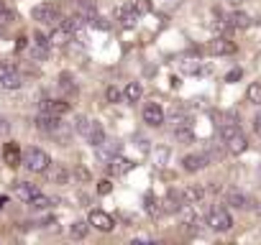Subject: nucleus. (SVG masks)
<instances>
[{
  "mask_svg": "<svg viewBox=\"0 0 261 245\" xmlns=\"http://www.w3.org/2000/svg\"><path fill=\"white\" fill-rule=\"evenodd\" d=\"M23 166L29 169V171H34V174H44V171H49V166H51V159H49V154L46 151H41V148H26L23 151Z\"/></svg>",
  "mask_w": 261,
  "mask_h": 245,
  "instance_id": "1",
  "label": "nucleus"
},
{
  "mask_svg": "<svg viewBox=\"0 0 261 245\" xmlns=\"http://www.w3.org/2000/svg\"><path fill=\"white\" fill-rule=\"evenodd\" d=\"M31 18L39 21V23H44V26H59L62 11H59V6H54V3H39V6L31 11Z\"/></svg>",
  "mask_w": 261,
  "mask_h": 245,
  "instance_id": "2",
  "label": "nucleus"
},
{
  "mask_svg": "<svg viewBox=\"0 0 261 245\" xmlns=\"http://www.w3.org/2000/svg\"><path fill=\"white\" fill-rule=\"evenodd\" d=\"M207 225L215 232H228L233 227V217H230V212L225 207H213L210 215H207Z\"/></svg>",
  "mask_w": 261,
  "mask_h": 245,
  "instance_id": "3",
  "label": "nucleus"
},
{
  "mask_svg": "<svg viewBox=\"0 0 261 245\" xmlns=\"http://www.w3.org/2000/svg\"><path fill=\"white\" fill-rule=\"evenodd\" d=\"M207 54L213 56H228V54H236V44L225 36H215L213 41H207Z\"/></svg>",
  "mask_w": 261,
  "mask_h": 245,
  "instance_id": "4",
  "label": "nucleus"
},
{
  "mask_svg": "<svg viewBox=\"0 0 261 245\" xmlns=\"http://www.w3.org/2000/svg\"><path fill=\"white\" fill-rule=\"evenodd\" d=\"M87 222H90L95 230H100V232H110V230L115 227V220H113L108 212H102V209H92L90 217H87Z\"/></svg>",
  "mask_w": 261,
  "mask_h": 245,
  "instance_id": "5",
  "label": "nucleus"
},
{
  "mask_svg": "<svg viewBox=\"0 0 261 245\" xmlns=\"http://www.w3.org/2000/svg\"><path fill=\"white\" fill-rule=\"evenodd\" d=\"M3 161H6L11 169H16V166L23 164V151H21V146H18L16 141H8V143L3 146Z\"/></svg>",
  "mask_w": 261,
  "mask_h": 245,
  "instance_id": "6",
  "label": "nucleus"
},
{
  "mask_svg": "<svg viewBox=\"0 0 261 245\" xmlns=\"http://www.w3.org/2000/svg\"><path fill=\"white\" fill-rule=\"evenodd\" d=\"M144 122H146V126H151V128L164 126V110H162V105L149 102V105L144 107Z\"/></svg>",
  "mask_w": 261,
  "mask_h": 245,
  "instance_id": "7",
  "label": "nucleus"
},
{
  "mask_svg": "<svg viewBox=\"0 0 261 245\" xmlns=\"http://www.w3.org/2000/svg\"><path fill=\"white\" fill-rule=\"evenodd\" d=\"M115 21H118L123 28H134L136 21H139V13L134 11V6H130V3H125V6H120V8L115 11Z\"/></svg>",
  "mask_w": 261,
  "mask_h": 245,
  "instance_id": "8",
  "label": "nucleus"
},
{
  "mask_svg": "<svg viewBox=\"0 0 261 245\" xmlns=\"http://www.w3.org/2000/svg\"><path fill=\"white\" fill-rule=\"evenodd\" d=\"M207 164H210V156H207V154H187V156L182 159V166H185V171H190V174L205 169Z\"/></svg>",
  "mask_w": 261,
  "mask_h": 245,
  "instance_id": "9",
  "label": "nucleus"
},
{
  "mask_svg": "<svg viewBox=\"0 0 261 245\" xmlns=\"http://www.w3.org/2000/svg\"><path fill=\"white\" fill-rule=\"evenodd\" d=\"M223 143H225L228 154H233V156H241V154L248 148V141H246V136H243L241 131H236V133H233L230 138H225Z\"/></svg>",
  "mask_w": 261,
  "mask_h": 245,
  "instance_id": "10",
  "label": "nucleus"
},
{
  "mask_svg": "<svg viewBox=\"0 0 261 245\" xmlns=\"http://www.w3.org/2000/svg\"><path fill=\"white\" fill-rule=\"evenodd\" d=\"M225 204L233 207V209H246V207H251V197H246L241 189H228L225 192Z\"/></svg>",
  "mask_w": 261,
  "mask_h": 245,
  "instance_id": "11",
  "label": "nucleus"
},
{
  "mask_svg": "<svg viewBox=\"0 0 261 245\" xmlns=\"http://www.w3.org/2000/svg\"><path fill=\"white\" fill-rule=\"evenodd\" d=\"M36 128L39 131H44V133H57L59 131V117L57 115H51V112H41L39 117H36Z\"/></svg>",
  "mask_w": 261,
  "mask_h": 245,
  "instance_id": "12",
  "label": "nucleus"
},
{
  "mask_svg": "<svg viewBox=\"0 0 261 245\" xmlns=\"http://www.w3.org/2000/svg\"><path fill=\"white\" fill-rule=\"evenodd\" d=\"M82 23H85V18L77 13V16H69V18H62L59 21V28L67 34V36H72V34H77L80 28H82Z\"/></svg>",
  "mask_w": 261,
  "mask_h": 245,
  "instance_id": "13",
  "label": "nucleus"
},
{
  "mask_svg": "<svg viewBox=\"0 0 261 245\" xmlns=\"http://www.w3.org/2000/svg\"><path fill=\"white\" fill-rule=\"evenodd\" d=\"M185 204V197L179 194V192H169L164 199H162V207H164V212H179V207Z\"/></svg>",
  "mask_w": 261,
  "mask_h": 245,
  "instance_id": "14",
  "label": "nucleus"
},
{
  "mask_svg": "<svg viewBox=\"0 0 261 245\" xmlns=\"http://www.w3.org/2000/svg\"><path fill=\"white\" fill-rule=\"evenodd\" d=\"M141 95H144V87H141L139 82H128L125 89H123V100H125L128 105H136V102L141 100Z\"/></svg>",
  "mask_w": 261,
  "mask_h": 245,
  "instance_id": "15",
  "label": "nucleus"
},
{
  "mask_svg": "<svg viewBox=\"0 0 261 245\" xmlns=\"http://www.w3.org/2000/svg\"><path fill=\"white\" fill-rule=\"evenodd\" d=\"M130 166H134V164H130L128 159H123V156H113V159L108 161V171H110L113 176H120V174H125Z\"/></svg>",
  "mask_w": 261,
  "mask_h": 245,
  "instance_id": "16",
  "label": "nucleus"
},
{
  "mask_svg": "<svg viewBox=\"0 0 261 245\" xmlns=\"http://www.w3.org/2000/svg\"><path fill=\"white\" fill-rule=\"evenodd\" d=\"M251 23H253L251 16L243 13V11H233V13L228 16V26H230V28H241V31H243V28H248Z\"/></svg>",
  "mask_w": 261,
  "mask_h": 245,
  "instance_id": "17",
  "label": "nucleus"
},
{
  "mask_svg": "<svg viewBox=\"0 0 261 245\" xmlns=\"http://www.w3.org/2000/svg\"><path fill=\"white\" fill-rule=\"evenodd\" d=\"M118 151H120V143H118V141H102V143L97 146V156H100L102 161H110L113 156H118Z\"/></svg>",
  "mask_w": 261,
  "mask_h": 245,
  "instance_id": "18",
  "label": "nucleus"
},
{
  "mask_svg": "<svg viewBox=\"0 0 261 245\" xmlns=\"http://www.w3.org/2000/svg\"><path fill=\"white\" fill-rule=\"evenodd\" d=\"M36 194H39V189H36L34 184H29V181H18V184H16V197H18V199L31 202Z\"/></svg>",
  "mask_w": 261,
  "mask_h": 245,
  "instance_id": "19",
  "label": "nucleus"
},
{
  "mask_svg": "<svg viewBox=\"0 0 261 245\" xmlns=\"http://www.w3.org/2000/svg\"><path fill=\"white\" fill-rule=\"evenodd\" d=\"M87 230H90V222L74 220V222L69 225V237H72V240H85V237H87Z\"/></svg>",
  "mask_w": 261,
  "mask_h": 245,
  "instance_id": "20",
  "label": "nucleus"
},
{
  "mask_svg": "<svg viewBox=\"0 0 261 245\" xmlns=\"http://www.w3.org/2000/svg\"><path fill=\"white\" fill-rule=\"evenodd\" d=\"M87 141H90L92 148H97V146L105 141V131H102V126H100L97 120H92V128H90V133H87Z\"/></svg>",
  "mask_w": 261,
  "mask_h": 245,
  "instance_id": "21",
  "label": "nucleus"
},
{
  "mask_svg": "<svg viewBox=\"0 0 261 245\" xmlns=\"http://www.w3.org/2000/svg\"><path fill=\"white\" fill-rule=\"evenodd\" d=\"M174 136H177V141H182V143H192V141H195V131L190 128V122H182V126H177V128H174Z\"/></svg>",
  "mask_w": 261,
  "mask_h": 245,
  "instance_id": "22",
  "label": "nucleus"
},
{
  "mask_svg": "<svg viewBox=\"0 0 261 245\" xmlns=\"http://www.w3.org/2000/svg\"><path fill=\"white\" fill-rule=\"evenodd\" d=\"M80 136H85L87 138V133H90V128H92V120L87 117V115H74V126H72Z\"/></svg>",
  "mask_w": 261,
  "mask_h": 245,
  "instance_id": "23",
  "label": "nucleus"
},
{
  "mask_svg": "<svg viewBox=\"0 0 261 245\" xmlns=\"http://www.w3.org/2000/svg\"><path fill=\"white\" fill-rule=\"evenodd\" d=\"M182 197H185L187 204H197V202L205 197V189H202V187H187V189L182 192Z\"/></svg>",
  "mask_w": 261,
  "mask_h": 245,
  "instance_id": "24",
  "label": "nucleus"
},
{
  "mask_svg": "<svg viewBox=\"0 0 261 245\" xmlns=\"http://www.w3.org/2000/svg\"><path fill=\"white\" fill-rule=\"evenodd\" d=\"M144 204H146V212L151 215V217H159L162 212H164V207H162V202L154 197V194H146V199H144Z\"/></svg>",
  "mask_w": 261,
  "mask_h": 245,
  "instance_id": "25",
  "label": "nucleus"
},
{
  "mask_svg": "<svg viewBox=\"0 0 261 245\" xmlns=\"http://www.w3.org/2000/svg\"><path fill=\"white\" fill-rule=\"evenodd\" d=\"M246 100L251 105H261V82H251L246 89Z\"/></svg>",
  "mask_w": 261,
  "mask_h": 245,
  "instance_id": "26",
  "label": "nucleus"
},
{
  "mask_svg": "<svg viewBox=\"0 0 261 245\" xmlns=\"http://www.w3.org/2000/svg\"><path fill=\"white\" fill-rule=\"evenodd\" d=\"M49 112L57 115V117H62V115L69 112V102H64V100H49Z\"/></svg>",
  "mask_w": 261,
  "mask_h": 245,
  "instance_id": "27",
  "label": "nucleus"
},
{
  "mask_svg": "<svg viewBox=\"0 0 261 245\" xmlns=\"http://www.w3.org/2000/svg\"><path fill=\"white\" fill-rule=\"evenodd\" d=\"M0 84H3V89H18V87L23 84V77H21L18 72H13V74H8L6 79H0Z\"/></svg>",
  "mask_w": 261,
  "mask_h": 245,
  "instance_id": "28",
  "label": "nucleus"
},
{
  "mask_svg": "<svg viewBox=\"0 0 261 245\" xmlns=\"http://www.w3.org/2000/svg\"><path fill=\"white\" fill-rule=\"evenodd\" d=\"M51 179H54V184H67V179H69V171L64 169V164H54Z\"/></svg>",
  "mask_w": 261,
  "mask_h": 245,
  "instance_id": "29",
  "label": "nucleus"
},
{
  "mask_svg": "<svg viewBox=\"0 0 261 245\" xmlns=\"http://www.w3.org/2000/svg\"><path fill=\"white\" fill-rule=\"evenodd\" d=\"M29 204H31L34 209H49V207L54 204V199H51V197H44V194L39 192V194H36V197H34Z\"/></svg>",
  "mask_w": 261,
  "mask_h": 245,
  "instance_id": "30",
  "label": "nucleus"
},
{
  "mask_svg": "<svg viewBox=\"0 0 261 245\" xmlns=\"http://www.w3.org/2000/svg\"><path fill=\"white\" fill-rule=\"evenodd\" d=\"M130 6H134V11L139 13V16H146V13H151V0H128Z\"/></svg>",
  "mask_w": 261,
  "mask_h": 245,
  "instance_id": "31",
  "label": "nucleus"
},
{
  "mask_svg": "<svg viewBox=\"0 0 261 245\" xmlns=\"http://www.w3.org/2000/svg\"><path fill=\"white\" fill-rule=\"evenodd\" d=\"M13 18H16V13H13V11H11V8H8L6 3H3V0H0V26L11 23Z\"/></svg>",
  "mask_w": 261,
  "mask_h": 245,
  "instance_id": "32",
  "label": "nucleus"
},
{
  "mask_svg": "<svg viewBox=\"0 0 261 245\" xmlns=\"http://www.w3.org/2000/svg\"><path fill=\"white\" fill-rule=\"evenodd\" d=\"M59 87H62L64 92H69V95H72V92H77V84L72 82V74H67V72L59 77Z\"/></svg>",
  "mask_w": 261,
  "mask_h": 245,
  "instance_id": "33",
  "label": "nucleus"
},
{
  "mask_svg": "<svg viewBox=\"0 0 261 245\" xmlns=\"http://www.w3.org/2000/svg\"><path fill=\"white\" fill-rule=\"evenodd\" d=\"M182 72L197 74V72H200V62H197V59H185V62H182Z\"/></svg>",
  "mask_w": 261,
  "mask_h": 245,
  "instance_id": "34",
  "label": "nucleus"
},
{
  "mask_svg": "<svg viewBox=\"0 0 261 245\" xmlns=\"http://www.w3.org/2000/svg\"><path fill=\"white\" fill-rule=\"evenodd\" d=\"M105 100H108V102H120V100H123V92H120L118 87H108V89H105Z\"/></svg>",
  "mask_w": 261,
  "mask_h": 245,
  "instance_id": "35",
  "label": "nucleus"
},
{
  "mask_svg": "<svg viewBox=\"0 0 261 245\" xmlns=\"http://www.w3.org/2000/svg\"><path fill=\"white\" fill-rule=\"evenodd\" d=\"M13 72H18L13 62H0V79H6V77L13 74Z\"/></svg>",
  "mask_w": 261,
  "mask_h": 245,
  "instance_id": "36",
  "label": "nucleus"
},
{
  "mask_svg": "<svg viewBox=\"0 0 261 245\" xmlns=\"http://www.w3.org/2000/svg\"><path fill=\"white\" fill-rule=\"evenodd\" d=\"M110 192H113V181L110 179H102L97 184V194H110Z\"/></svg>",
  "mask_w": 261,
  "mask_h": 245,
  "instance_id": "37",
  "label": "nucleus"
},
{
  "mask_svg": "<svg viewBox=\"0 0 261 245\" xmlns=\"http://www.w3.org/2000/svg\"><path fill=\"white\" fill-rule=\"evenodd\" d=\"M253 131H256V136H261V110H258L256 117H253Z\"/></svg>",
  "mask_w": 261,
  "mask_h": 245,
  "instance_id": "38",
  "label": "nucleus"
},
{
  "mask_svg": "<svg viewBox=\"0 0 261 245\" xmlns=\"http://www.w3.org/2000/svg\"><path fill=\"white\" fill-rule=\"evenodd\" d=\"M236 79H241V69H233L225 74V82H236Z\"/></svg>",
  "mask_w": 261,
  "mask_h": 245,
  "instance_id": "39",
  "label": "nucleus"
},
{
  "mask_svg": "<svg viewBox=\"0 0 261 245\" xmlns=\"http://www.w3.org/2000/svg\"><path fill=\"white\" fill-rule=\"evenodd\" d=\"M6 133H8V120L0 117V136H6Z\"/></svg>",
  "mask_w": 261,
  "mask_h": 245,
  "instance_id": "40",
  "label": "nucleus"
},
{
  "mask_svg": "<svg viewBox=\"0 0 261 245\" xmlns=\"http://www.w3.org/2000/svg\"><path fill=\"white\" fill-rule=\"evenodd\" d=\"M77 176H80L82 181H87V179H90V174H87V169H82V166L77 169Z\"/></svg>",
  "mask_w": 261,
  "mask_h": 245,
  "instance_id": "41",
  "label": "nucleus"
},
{
  "mask_svg": "<svg viewBox=\"0 0 261 245\" xmlns=\"http://www.w3.org/2000/svg\"><path fill=\"white\" fill-rule=\"evenodd\" d=\"M228 3H230V6H236V8H238V6H243V3H246V0H228Z\"/></svg>",
  "mask_w": 261,
  "mask_h": 245,
  "instance_id": "42",
  "label": "nucleus"
},
{
  "mask_svg": "<svg viewBox=\"0 0 261 245\" xmlns=\"http://www.w3.org/2000/svg\"><path fill=\"white\" fill-rule=\"evenodd\" d=\"M253 209H256V215H258V217H261V199H258V202H256V207H253Z\"/></svg>",
  "mask_w": 261,
  "mask_h": 245,
  "instance_id": "43",
  "label": "nucleus"
},
{
  "mask_svg": "<svg viewBox=\"0 0 261 245\" xmlns=\"http://www.w3.org/2000/svg\"><path fill=\"white\" fill-rule=\"evenodd\" d=\"M8 202V197H0V209H3V204Z\"/></svg>",
  "mask_w": 261,
  "mask_h": 245,
  "instance_id": "44",
  "label": "nucleus"
}]
</instances>
